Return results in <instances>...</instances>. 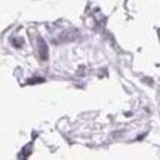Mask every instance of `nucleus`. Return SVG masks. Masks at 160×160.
I'll return each instance as SVG.
<instances>
[{
  "mask_svg": "<svg viewBox=\"0 0 160 160\" xmlns=\"http://www.w3.org/2000/svg\"><path fill=\"white\" fill-rule=\"evenodd\" d=\"M10 42H12V45H15V47H21V45H22V40H18V39H12Z\"/></svg>",
  "mask_w": 160,
  "mask_h": 160,
  "instance_id": "nucleus-3",
  "label": "nucleus"
},
{
  "mask_svg": "<svg viewBox=\"0 0 160 160\" xmlns=\"http://www.w3.org/2000/svg\"><path fill=\"white\" fill-rule=\"evenodd\" d=\"M37 43H39V55H40V59L47 61L49 59V47H47V43L42 37L37 39Z\"/></svg>",
  "mask_w": 160,
  "mask_h": 160,
  "instance_id": "nucleus-1",
  "label": "nucleus"
},
{
  "mask_svg": "<svg viewBox=\"0 0 160 160\" xmlns=\"http://www.w3.org/2000/svg\"><path fill=\"white\" fill-rule=\"evenodd\" d=\"M30 151H31V144H27V145L22 148V151H21V154H19V159H25V157H28Z\"/></svg>",
  "mask_w": 160,
  "mask_h": 160,
  "instance_id": "nucleus-2",
  "label": "nucleus"
},
{
  "mask_svg": "<svg viewBox=\"0 0 160 160\" xmlns=\"http://www.w3.org/2000/svg\"><path fill=\"white\" fill-rule=\"evenodd\" d=\"M42 82H45V79H39V77H37V79H30V80H28V83H30V84H34V83H42Z\"/></svg>",
  "mask_w": 160,
  "mask_h": 160,
  "instance_id": "nucleus-4",
  "label": "nucleus"
}]
</instances>
